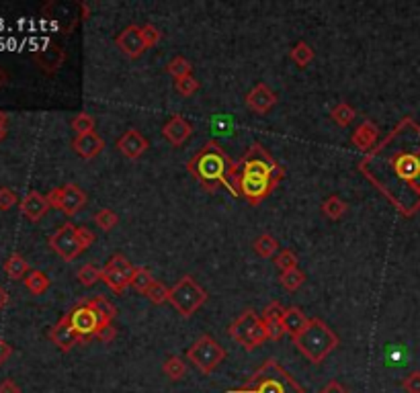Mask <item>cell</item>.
<instances>
[{"label":"cell","instance_id":"obj_8","mask_svg":"<svg viewBox=\"0 0 420 393\" xmlns=\"http://www.w3.org/2000/svg\"><path fill=\"white\" fill-rule=\"evenodd\" d=\"M100 270H103L100 281H103L109 289L113 291L115 295H121L123 291L132 285L136 267H134L123 254H113V256L107 260V265Z\"/></svg>","mask_w":420,"mask_h":393},{"label":"cell","instance_id":"obj_18","mask_svg":"<svg viewBox=\"0 0 420 393\" xmlns=\"http://www.w3.org/2000/svg\"><path fill=\"white\" fill-rule=\"evenodd\" d=\"M191 133H193V127L191 123L182 117V115H173L164 127H162V135L170 142L173 145H182L189 138H191Z\"/></svg>","mask_w":420,"mask_h":393},{"label":"cell","instance_id":"obj_53","mask_svg":"<svg viewBox=\"0 0 420 393\" xmlns=\"http://www.w3.org/2000/svg\"><path fill=\"white\" fill-rule=\"evenodd\" d=\"M6 138V123H0V142Z\"/></svg>","mask_w":420,"mask_h":393},{"label":"cell","instance_id":"obj_48","mask_svg":"<svg viewBox=\"0 0 420 393\" xmlns=\"http://www.w3.org/2000/svg\"><path fill=\"white\" fill-rule=\"evenodd\" d=\"M318 393H351V392H349L342 383H339V381H328V383H326Z\"/></svg>","mask_w":420,"mask_h":393},{"label":"cell","instance_id":"obj_7","mask_svg":"<svg viewBox=\"0 0 420 393\" xmlns=\"http://www.w3.org/2000/svg\"><path fill=\"white\" fill-rule=\"evenodd\" d=\"M223 358H226L223 346L209 334L199 336L187 351V361H191V365L199 369L203 375H211L223 363Z\"/></svg>","mask_w":420,"mask_h":393},{"label":"cell","instance_id":"obj_3","mask_svg":"<svg viewBox=\"0 0 420 393\" xmlns=\"http://www.w3.org/2000/svg\"><path fill=\"white\" fill-rule=\"evenodd\" d=\"M226 393H305V389L275 358H269L246 385L228 389Z\"/></svg>","mask_w":420,"mask_h":393},{"label":"cell","instance_id":"obj_28","mask_svg":"<svg viewBox=\"0 0 420 393\" xmlns=\"http://www.w3.org/2000/svg\"><path fill=\"white\" fill-rule=\"evenodd\" d=\"M355 117H357V111H355V109H353L349 103H339L330 109V119L339 125V127H346V125H351L353 121H355Z\"/></svg>","mask_w":420,"mask_h":393},{"label":"cell","instance_id":"obj_16","mask_svg":"<svg viewBox=\"0 0 420 393\" xmlns=\"http://www.w3.org/2000/svg\"><path fill=\"white\" fill-rule=\"evenodd\" d=\"M49 340L60 349L62 352H70L76 344H81L84 342L81 336L76 334V330L70 326V322H68V318L64 315L60 318V322L49 330Z\"/></svg>","mask_w":420,"mask_h":393},{"label":"cell","instance_id":"obj_11","mask_svg":"<svg viewBox=\"0 0 420 393\" xmlns=\"http://www.w3.org/2000/svg\"><path fill=\"white\" fill-rule=\"evenodd\" d=\"M47 201H49L52 207L60 209L68 217H72L88 203V195L78 185L68 183V185L58 186V188H52L47 193Z\"/></svg>","mask_w":420,"mask_h":393},{"label":"cell","instance_id":"obj_33","mask_svg":"<svg viewBox=\"0 0 420 393\" xmlns=\"http://www.w3.org/2000/svg\"><path fill=\"white\" fill-rule=\"evenodd\" d=\"M166 72H168L175 80H179V78H185V76H191L193 66H191V62H189L187 58H182V56H175L170 62L166 64Z\"/></svg>","mask_w":420,"mask_h":393},{"label":"cell","instance_id":"obj_54","mask_svg":"<svg viewBox=\"0 0 420 393\" xmlns=\"http://www.w3.org/2000/svg\"><path fill=\"white\" fill-rule=\"evenodd\" d=\"M0 123H6V113L4 111H0Z\"/></svg>","mask_w":420,"mask_h":393},{"label":"cell","instance_id":"obj_29","mask_svg":"<svg viewBox=\"0 0 420 393\" xmlns=\"http://www.w3.org/2000/svg\"><path fill=\"white\" fill-rule=\"evenodd\" d=\"M322 213L328 217V219H342V215L346 213V203L340 199L339 195H330L324 203H322Z\"/></svg>","mask_w":420,"mask_h":393},{"label":"cell","instance_id":"obj_9","mask_svg":"<svg viewBox=\"0 0 420 393\" xmlns=\"http://www.w3.org/2000/svg\"><path fill=\"white\" fill-rule=\"evenodd\" d=\"M240 172H259V174H269L275 179H283L285 170L281 168L279 162L273 160V156L262 147L260 144H252L248 147V152L244 154L238 162Z\"/></svg>","mask_w":420,"mask_h":393},{"label":"cell","instance_id":"obj_20","mask_svg":"<svg viewBox=\"0 0 420 393\" xmlns=\"http://www.w3.org/2000/svg\"><path fill=\"white\" fill-rule=\"evenodd\" d=\"M283 306L279 301H271L264 310H262V322H264V328H267V334H269V340H281L283 334H285V328H283Z\"/></svg>","mask_w":420,"mask_h":393},{"label":"cell","instance_id":"obj_35","mask_svg":"<svg viewBox=\"0 0 420 393\" xmlns=\"http://www.w3.org/2000/svg\"><path fill=\"white\" fill-rule=\"evenodd\" d=\"M95 224H97L103 231H111L113 228H117V224H119V215H117L113 209L103 207L95 213Z\"/></svg>","mask_w":420,"mask_h":393},{"label":"cell","instance_id":"obj_21","mask_svg":"<svg viewBox=\"0 0 420 393\" xmlns=\"http://www.w3.org/2000/svg\"><path fill=\"white\" fill-rule=\"evenodd\" d=\"M72 147H74V152L84 158V160H93V158H97L100 152H103V147H105V140L100 138L97 131H91V133H84V135H76L74 140H72Z\"/></svg>","mask_w":420,"mask_h":393},{"label":"cell","instance_id":"obj_47","mask_svg":"<svg viewBox=\"0 0 420 393\" xmlns=\"http://www.w3.org/2000/svg\"><path fill=\"white\" fill-rule=\"evenodd\" d=\"M115 336H117V330L113 328V324H107V326H103V328H99V330H97V334H95V338H97V340H100V342H111Z\"/></svg>","mask_w":420,"mask_h":393},{"label":"cell","instance_id":"obj_1","mask_svg":"<svg viewBox=\"0 0 420 393\" xmlns=\"http://www.w3.org/2000/svg\"><path fill=\"white\" fill-rule=\"evenodd\" d=\"M361 174L400 211L420 209V125L404 117L359 162Z\"/></svg>","mask_w":420,"mask_h":393},{"label":"cell","instance_id":"obj_4","mask_svg":"<svg viewBox=\"0 0 420 393\" xmlns=\"http://www.w3.org/2000/svg\"><path fill=\"white\" fill-rule=\"evenodd\" d=\"M293 344L298 351L314 365H320L326 361V356L339 346V336L332 332V328L322 322L318 318L310 320L308 328L300 336L293 338Z\"/></svg>","mask_w":420,"mask_h":393},{"label":"cell","instance_id":"obj_40","mask_svg":"<svg viewBox=\"0 0 420 393\" xmlns=\"http://www.w3.org/2000/svg\"><path fill=\"white\" fill-rule=\"evenodd\" d=\"M199 80L191 74V76H185V78H179V80H175V88L179 90V95L182 97H193L197 90H199Z\"/></svg>","mask_w":420,"mask_h":393},{"label":"cell","instance_id":"obj_51","mask_svg":"<svg viewBox=\"0 0 420 393\" xmlns=\"http://www.w3.org/2000/svg\"><path fill=\"white\" fill-rule=\"evenodd\" d=\"M6 303H8V291L0 285V310H4V308H6Z\"/></svg>","mask_w":420,"mask_h":393},{"label":"cell","instance_id":"obj_52","mask_svg":"<svg viewBox=\"0 0 420 393\" xmlns=\"http://www.w3.org/2000/svg\"><path fill=\"white\" fill-rule=\"evenodd\" d=\"M6 83H8V72L0 66V88H2Z\"/></svg>","mask_w":420,"mask_h":393},{"label":"cell","instance_id":"obj_6","mask_svg":"<svg viewBox=\"0 0 420 393\" xmlns=\"http://www.w3.org/2000/svg\"><path fill=\"white\" fill-rule=\"evenodd\" d=\"M205 301H207L205 289L189 274L180 277L179 283H175L168 291V303L179 311V315L182 318H191Z\"/></svg>","mask_w":420,"mask_h":393},{"label":"cell","instance_id":"obj_32","mask_svg":"<svg viewBox=\"0 0 420 393\" xmlns=\"http://www.w3.org/2000/svg\"><path fill=\"white\" fill-rule=\"evenodd\" d=\"M291 60L293 64L298 66V68H305L308 64L314 60V47L310 45V43L305 42H298L293 45V49H291Z\"/></svg>","mask_w":420,"mask_h":393},{"label":"cell","instance_id":"obj_23","mask_svg":"<svg viewBox=\"0 0 420 393\" xmlns=\"http://www.w3.org/2000/svg\"><path fill=\"white\" fill-rule=\"evenodd\" d=\"M64 60H66V54H64V49H62L58 43H49L45 49H40L35 54V62L40 64L41 70L47 72V74H54L60 68Z\"/></svg>","mask_w":420,"mask_h":393},{"label":"cell","instance_id":"obj_41","mask_svg":"<svg viewBox=\"0 0 420 393\" xmlns=\"http://www.w3.org/2000/svg\"><path fill=\"white\" fill-rule=\"evenodd\" d=\"M168 287L166 285H162L161 281H154L152 285H150V289L146 291V297L152 301V303H156V306H162L164 301H168Z\"/></svg>","mask_w":420,"mask_h":393},{"label":"cell","instance_id":"obj_45","mask_svg":"<svg viewBox=\"0 0 420 393\" xmlns=\"http://www.w3.org/2000/svg\"><path fill=\"white\" fill-rule=\"evenodd\" d=\"M17 203V193L8 186H0V209L6 211Z\"/></svg>","mask_w":420,"mask_h":393},{"label":"cell","instance_id":"obj_22","mask_svg":"<svg viewBox=\"0 0 420 393\" xmlns=\"http://www.w3.org/2000/svg\"><path fill=\"white\" fill-rule=\"evenodd\" d=\"M378 135H380V129H378V125L373 123V121H363V123L353 131V135H351V142L355 147H359V150H365V152H371L375 145H378Z\"/></svg>","mask_w":420,"mask_h":393},{"label":"cell","instance_id":"obj_43","mask_svg":"<svg viewBox=\"0 0 420 393\" xmlns=\"http://www.w3.org/2000/svg\"><path fill=\"white\" fill-rule=\"evenodd\" d=\"M141 37H144L146 47H154V45L162 40V31L156 27V25L148 23V25H144V27H141Z\"/></svg>","mask_w":420,"mask_h":393},{"label":"cell","instance_id":"obj_37","mask_svg":"<svg viewBox=\"0 0 420 393\" xmlns=\"http://www.w3.org/2000/svg\"><path fill=\"white\" fill-rule=\"evenodd\" d=\"M76 277H78V281H81V285L84 287H93V285H97L100 281V277H103V270L97 269L95 265H84L81 267V270L76 272Z\"/></svg>","mask_w":420,"mask_h":393},{"label":"cell","instance_id":"obj_27","mask_svg":"<svg viewBox=\"0 0 420 393\" xmlns=\"http://www.w3.org/2000/svg\"><path fill=\"white\" fill-rule=\"evenodd\" d=\"M93 310H97L100 313V318L107 322V324H113L115 315H117V308L103 295H97V297H91V299H84Z\"/></svg>","mask_w":420,"mask_h":393},{"label":"cell","instance_id":"obj_10","mask_svg":"<svg viewBox=\"0 0 420 393\" xmlns=\"http://www.w3.org/2000/svg\"><path fill=\"white\" fill-rule=\"evenodd\" d=\"M279 185V179L259 174V172H240V197L250 205H259Z\"/></svg>","mask_w":420,"mask_h":393},{"label":"cell","instance_id":"obj_30","mask_svg":"<svg viewBox=\"0 0 420 393\" xmlns=\"http://www.w3.org/2000/svg\"><path fill=\"white\" fill-rule=\"evenodd\" d=\"M162 371L170 381H180L187 375V363L180 356H168L162 365Z\"/></svg>","mask_w":420,"mask_h":393},{"label":"cell","instance_id":"obj_34","mask_svg":"<svg viewBox=\"0 0 420 393\" xmlns=\"http://www.w3.org/2000/svg\"><path fill=\"white\" fill-rule=\"evenodd\" d=\"M281 285L285 287L287 291H298L305 283V272L300 269H291V270H285V272H281L279 277Z\"/></svg>","mask_w":420,"mask_h":393},{"label":"cell","instance_id":"obj_49","mask_svg":"<svg viewBox=\"0 0 420 393\" xmlns=\"http://www.w3.org/2000/svg\"><path fill=\"white\" fill-rule=\"evenodd\" d=\"M11 354H13V346H11V344L0 336V367L11 358Z\"/></svg>","mask_w":420,"mask_h":393},{"label":"cell","instance_id":"obj_26","mask_svg":"<svg viewBox=\"0 0 420 393\" xmlns=\"http://www.w3.org/2000/svg\"><path fill=\"white\" fill-rule=\"evenodd\" d=\"M25 281V287L31 291L33 295H41V293H45V291L49 289V285H52V281H49V277L43 272V270H29L27 272V277L23 279Z\"/></svg>","mask_w":420,"mask_h":393},{"label":"cell","instance_id":"obj_14","mask_svg":"<svg viewBox=\"0 0 420 393\" xmlns=\"http://www.w3.org/2000/svg\"><path fill=\"white\" fill-rule=\"evenodd\" d=\"M115 43H117V47H119L121 52H123L127 58H132V60L140 58L141 54L148 49L146 43H144V37H141V27H138V25L125 27L119 35L115 37Z\"/></svg>","mask_w":420,"mask_h":393},{"label":"cell","instance_id":"obj_46","mask_svg":"<svg viewBox=\"0 0 420 393\" xmlns=\"http://www.w3.org/2000/svg\"><path fill=\"white\" fill-rule=\"evenodd\" d=\"M76 236H78L82 250H88L93 246V242H95V234L88 228H84V226H76Z\"/></svg>","mask_w":420,"mask_h":393},{"label":"cell","instance_id":"obj_24","mask_svg":"<svg viewBox=\"0 0 420 393\" xmlns=\"http://www.w3.org/2000/svg\"><path fill=\"white\" fill-rule=\"evenodd\" d=\"M310 318L300 310V308H285L283 310V328L285 334H289L291 338L300 336L301 332L308 328Z\"/></svg>","mask_w":420,"mask_h":393},{"label":"cell","instance_id":"obj_31","mask_svg":"<svg viewBox=\"0 0 420 393\" xmlns=\"http://www.w3.org/2000/svg\"><path fill=\"white\" fill-rule=\"evenodd\" d=\"M277 250H279V244L271 234H260L259 238L255 240V252L259 254L260 258H271V256L277 254Z\"/></svg>","mask_w":420,"mask_h":393},{"label":"cell","instance_id":"obj_5","mask_svg":"<svg viewBox=\"0 0 420 393\" xmlns=\"http://www.w3.org/2000/svg\"><path fill=\"white\" fill-rule=\"evenodd\" d=\"M228 334L240 344L246 352L257 351L269 340V334L264 328V322L255 310L242 311L240 315L230 324Z\"/></svg>","mask_w":420,"mask_h":393},{"label":"cell","instance_id":"obj_2","mask_svg":"<svg viewBox=\"0 0 420 393\" xmlns=\"http://www.w3.org/2000/svg\"><path fill=\"white\" fill-rule=\"evenodd\" d=\"M236 164L221 147L218 142L209 140L201 147L199 152L189 160V172L199 181L207 191H216L218 186L223 185L228 172L232 166Z\"/></svg>","mask_w":420,"mask_h":393},{"label":"cell","instance_id":"obj_44","mask_svg":"<svg viewBox=\"0 0 420 393\" xmlns=\"http://www.w3.org/2000/svg\"><path fill=\"white\" fill-rule=\"evenodd\" d=\"M402 389L406 393H420V371L408 373V377L402 379Z\"/></svg>","mask_w":420,"mask_h":393},{"label":"cell","instance_id":"obj_17","mask_svg":"<svg viewBox=\"0 0 420 393\" xmlns=\"http://www.w3.org/2000/svg\"><path fill=\"white\" fill-rule=\"evenodd\" d=\"M148 145H150L148 140L141 135L138 129H134V127L127 129L119 140H117V150H119L125 158H129V160H138L141 154L148 150Z\"/></svg>","mask_w":420,"mask_h":393},{"label":"cell","instance_id":"obj_50","mask_svg":"<svg viewBox=\"0 0 420 393\" xmlns=\"http://www.w3.org/2000/svg\"><path fill=\"white\" fill-rule=\"evenodd\" d=\"M0 393H21V387L13 379H4L0 381Z\"/></svg>","mask_w":420,"mask_h":393},{"label":"cell","instance_id":"obj_42","mask_svg":"<svg viewBox=\"0 0 420 393\" xmlns=\"http://www.w3.org/2000/svg\"><path fill=\"white\" fill-rule=\"evenodd\" d=\"M211 129L216 135H221V138H228L232 133V119L226 117V115H216L211 119Z\"/></svg>","mask_w":420,"mask_h":393},{"label":"cell","instance_id":"obj_39","mask_svg":"<svg viewBox=\"0 0 420 393\" xmlns=\"http://www.w3.org/2000/svg\"><path fill=\"white\" fill-rule=\"evenodd\" d=\"M275 267L279 269V272L298 269V254L289 248L281 250L279 254H277V258H275Z\"/></svg>","mask_w":420,"mask_h":393},{"label":"cell","instance_id":"obj_38","mask_svg":"<svg viewBox=\"0 0 420 393\" xmlns=\"http://www.w3.org/2000/svg\"><path fill=\"white\" fill-rule=\"evenodd\" d=\"M70 127H72V131H76V135H84V133L95 131V119H93V115H88V113H78V115H74V119L70 121Z\"/></svg>","mask_w":420,"mask_h":393},{"label":"cell","instance_id":"obj_19","mask_svg":"<svg viewBox=\"0 0 420 393\" xmlns=\"http://www.w3.org/2000/svg\"><path fill=\"white\" fill-rule=\"evenodd\" d=\"M52 207L47 201V195H41L40 191H29L23 201H21V213L31 219V222H40L41 217L47 213V209Z\"/></svg>","mask_w":420,"mask_h":393},{"label":"cell","instance_id":"obj_12","mask_svg":"<svg viewBox=\"0 0 420 393\" xmlns=\"http://www.w3.org/2000/svg\"><path fill=\"white\" fill-rule=\"evenodd\" d=\"M66 318H68L70 326L76 330V334L81 336L84 342H86L91 336H95L99 328L107 326V322L100 318L99 311L93 310L84 299H82L81 303H78L74 310L68 311V313H66Z\"/></svg>","mask_w":420,"mask_h":393},{"label":"cell","instance_id":"obj_36","mask_svg":"<svg viewBox=\"0 0 420 393\" xmlns=\"http://www.w3.org/2000/svg\"><path fill=\"white\" fill-rule=\"evenodd\" d=\"M156 279L152 277V272L150 269H146V267H136V272H134V279H132V287L141 293V295H146V291L150 289V285L154 283Z\"/></svg>","mask_w":420,"mask_h":393},{"label":"cell","instance_id":"obj_25","mask_svg":"<svg viewBox=\"0 0 420 393\" xmlns=\"http://www.w3.org/2000/svg\"><path fill=\"white\" fill-rule=\"evenodd\" d=\"M29 270H31L29 269V262L21 256L19 252H13V254L6 258V262H4V272H6V277L13 279V281L25 279Z\"/></svg>","mask_w":420,"mask_h":393},{"label":"cell","instance_id":"obj_15","mask_svg":"<svg viewBox=\"0 0 420 393\" xmlns=\"http://www.w3.org/2000/svg\"><path fill=\"white\" fill-rule=\"evenodd\" d=\"M246 107L250 109V111H255V113H259V115H267L275 104H277V95L267 86L264 83H259L257 86H252V90L246 95Z\"/></svg>","mask_w":420,"mask_h":393},{"label":"cell","instance_id":"obj_13","mask_svg":"<svg viewBox=\"0 0 420 393\" xmlns=\"http://www.w3.org/2000/svg\"><path fill=\"white\" fill-rule=\"evenodd\" d=\"M49 246L56 254H60L64 260H74L78 258L82 252L81 242H78V236H76V226L74 224H64L60 228L56 229L49 238Z\"/></svg>","mask_w":420,"mask_h":393}]
</instances>
